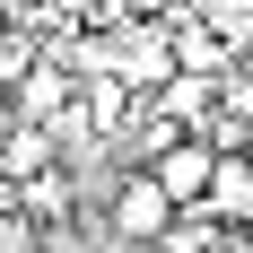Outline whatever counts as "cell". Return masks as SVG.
Instances as JSON below:
<instances>
[{"instance_id": "cell-1", "label": "cell", "mask_w": 253, "mask_h": 253, "mask_svg": "<svg viewBox=\"0 0 253 253\" xmlns=\"http://www.w3.org/2000/svg\"><path fill=\"white\" fill-rule=\"evenodd\" d=\"M175 192H166V183H157V166H140V175H123L114 183V201H105V227L123 236V245H157V236L175 227Z\"/></svg>"}, {"instance_id": "cell-2", "label": "cell", "mask_w": 253, "mask_h": 253, "mask_svg": "<svg viewBox=\"0 0 253 253\" xmlns=\"http://www.w3.org/2000/svg\"><path fill=\"white\" fill-rule=\"evenodd\" d=\"M157 166V183H166V192H175L183 210L192 201H210V175H218V149H210V131H183V140H166V149L149 157Z\"/></svg>"}, {"instance_id": "cell-3", "label": "cell", "mask_w": 253, "mask_h": 253, "mask_svg": "<svg viewBox=\"0 0 253 253\" xmlns=\"http://www.w3.org/2000/svg\"><path fill=\"white\" fill-rule=\"evenodd\" d=\"M114 70H123L140 96H157V87L183 70V52L166 44V26H131V35H123V52H114Z\"/></svg>"}, {"instance_id": "cell-4", "label": "cell", "mask_w": 253, "mask_h": 253, "mask_svg": "<svg viewBox=\"0 0 253 253\" xmlns=\"http://www.w3.org/2000/svg\"><path fill=\"white\" fill-rule=\"evenodd\" d=\"M79 87H87V79H70L61 70V61H35V70L18 79V87H9V105H18L26 123H61V114H70V96Z\"/></svg>"}, {"instance_id": "cell-5", "label": "cell", "mask_w": 253, "mask_h": 253, "mask_svg": "<svg viewBox=\"0 0 253 253\" xmlns=\"http://www.w3.org/2000/svg\"><path fill=\"white\" fill-rule=\"evenodd\" d=\"M210 210H218V218H253V157L218 149V175H210Z\"/></svg>"}, {"instance_id": "cell-6", "label": "cell", "mask_w": 253, "mask_h": 253, "mask_svg": "<svg viewBox=\"0 0 253 253\" xmlns=\"http://www.w3.org/2000/svg\"><path fill=\"white\" fill-rule=\"evenodd\" d=\"M35 61H44V52H35V35H26V18H9V26H0V96H9V87H18L26 70H35Z\"/></svg>"}, {"instance_id": "cell-7", "label": "cell", "mask_w": 253, "mask_h": 253, "mask_svg": "<svg viewBox=\"0 0 253 253\" xmlns=\"http://www.w3.org/2000/svg\"><path fill=\"white\" fill-rule=\"evenodd\" d=\"M0 253H52L44 218H35V210H18V201H0Z\"/></svg>"}, {"instance_id": "cell-8", "label": "cell", "mask_w": 253, "mask_h": 253, "mask_svg": "<svg viewBox=\"0 0 253 253\" xmlns=\"http://www.w3.org/2000/svg\"><path fill=\"white\" fill-rule=\"evenodd\" d=\"M0 26H9V0H0Z\"/></svg>"}]
</instances>
